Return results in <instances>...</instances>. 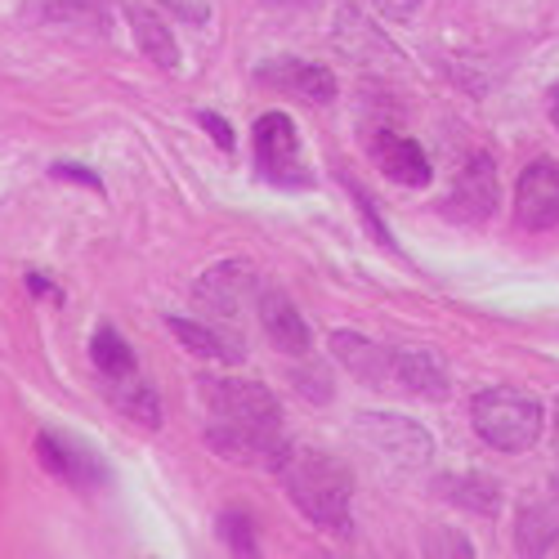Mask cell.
<instances>
[{
    "instance_id": "obj_5",
    "label": "cell",
    "mask_w": 559,
    "mask_h": 559,
    "mask_svg": "<svg viewBox=\"0 0 559 559\" xmlns=\"http://www.w3.org/2000/svg\"><path fill=\"white\" fill-rule=\"evenodd\" d=\"M362 439L377 448L381 456H390L394 465H407V471H421V465L435 461V439L426 426H416L412 416H394V412H362L358 416Z\"/></svg>"
},
{
    "instance_id": "obj_9",
    "label": "cell",
    "mask_w": 559,
    "mask_h": 559,
    "mask_svg": "<svg viewBox=\"0 0 559 559\" xmlns=\"http://www.w3.org/2000/svg\"><path fill=\"white\" fill-rule=\"evenodd\" d=\"M515 219L528 233L559 224V162H533L515 183Z\"/></svg>"
},
{
    "instance_id": "obj_6",
    "label": "cell",
    "mask_w": 559,
    "mask_h": 559,
    "mask_svg": "<svg viewBox=\"0 0 559 559\" xmlns=\"http://www.w3.org/2000/svg\"><path fill=\"white\" fill-rule=\"evenodd\" d=\"M193 296H198V309L215 322H224V318H242L247 309H255V300H260V277H255V269L247 264V260H224V264H215L211 273H202L198 277V287H193Z\"/></svg>"
},
{
    "instance_id": "obj_20",
    "label": "cell",
    "mask_w": 559,
    "mask_h": 559,
    "mask_svg": "<svg viewBox=\"0 0 559 559\" xmlns=\"http://www.w3.org/2000/svg\"><path fill=\"white\" fill-rule=\"evenodd\" d=\"M443 492H448L452 501H461L465 510H479V515H497V501H501V488H497L488 475H479V471L452 475V479L443 484Z\"/></svg>"
},
{
    "instance_id": "obj_1",
    "label": "cell",
    "mask_w": 559,
    "mask_h": 559,
    "mask_svg": "<svg viewBox=\"0 0 559 559\" xmlns=\"http://www.w3.org/2000/svg\"><path fill=\"white\" fill-rule=\"evenodd\" d=\"M202 403H206V443L242 465H277V456L287 452V426L283 407L260 381L242 377H202L198 381Z\"/></svg>"
},
{
    "instance_id": "obj_19",
    "label": "cell",
    "mask_w": 559,
    "mask_h": 559,
    "mask_svg": "<svg viewBox=\"0 0 559 559\" xmlns=\"http://www.w3.org/2000/svg\"><path fill=\"white\" fill-rule=\"evenodd\" d=\"M90 362H95L108 381H121V377H134V349L121 341L117 328H99L95 341H90Z\"/></svg>"
},
{
    "instance_id": "obj_21",
    "label": "cell",
    "mask_w": 559,
    "mask_h": 559,
    "mask_svg": "<svg viewBox=\"0 0 559 559\" xmlns=\"http://www.w3.org/2000/svg\"><path fill=\"white\" fill-rule=\"evenodd\" d=\"M45 19L55 23H76V27H108V0H40Z\"/></svg>"
},
{
    "instance_id": "obj_22",
    "label": "cell",
    "mask_w": 559,
    "mask_h": 559,
    "mask_svg": "<svg viewBox=\"0 0 559 559\" xmlns=\"http://www.w3.org/2000/svg\"><path fill=\"white\" fill-rule=\"evenodd\" d=\"M219 537H224V546L233 555H255L260 550L255 546V524H251L247 510H238V506H228L224 515H219Z\"/></svg>"
},
{
    "instance_id": "obj_14",
    "label": "cell",
    "mask_w": 559,
    "mask_h": 559,
    "mask_svg": "<svg viewBox=\"0 0 559 559\" xmlns=\"http://www.w3.org/2000/svg\"><path fill=\"white\" fill-rule=\"evenodd\" d=\"M166 328L175 332V341L189 349V354H198V358H206V362H219V367H238L242 358H247V349L233 341L228 332H219L215 322H193V318H166Z\"/></svg>"
},
{
    "instance_id": "obj_18",
    "label": "cell",
    "mask_w": 559,
    "mask_h": 559,
    "mask_svg": "<svg viewBox=\"0 0 559 559\" xmlns=\"http://www.w3.org/2000/svg\"><path fill=\"white\" fill-rule=\"evenodd\" d=\"M108 394H112V403L130 416L134 426H144V430H157V426H162V403H157V390H153V385H144L139 377L108 381Z\"/></svg>"
},
{
    "instance_id": "obj_3",
    "label": "cell",
    "mask_w": 559,
    "mask_h": 559,
    "mask_svg": "<svg viewBox=\"0 0 559 559\" xmlns=\"http://www.w3.org/2000/svg\"><path fill=\"white\" fill-rule=\"evenodd\" d=\"M471 421L475 435L492 448V452H528L542 439L546 412L533 394L510 390V385H492L484 394H475L471 403Z\"/></svg>"
},
{
    "instance_id": "obj_17",
    "label": "cell",
    "mask_w": 559,
    "mask_h": 559,
    "mask_svg": "<svg viewBox=\"0 0 559 559\" xmlns=\"http://www.w3.org/2000/svg\"><path fill=\"white\" fill-rule=\"evenodd\" d=\"M130 14V27H134V40H139V50H144L157 68H166V72H175L179 68V45H175V36H170V27L153 14V10H126Z\"/></svg>"
},
{
    "instance_id": "obj_23",
    "label": "cell",
    "mask_w": 559,
    "mask_h": 559,
    "mask_svg": "<svg viewBox=\"0 0 559 559\" xmlns=\"http://www.w3.org/2000/svg\"><path fill=\"white\" fill-rule=\"evenodd\" d=\"M421 550H426V555H456V559H471V555H475L471 537L448 533V528H435V533H426V546H421Z\"/></svg>"
},
{
    "instance_id": "obj_2",
    "label": "cell",
    "mask_w": 559,
    "mask_h": 559,
    "mask_svg": "<svg viewBox=\"0 0 559 559\" xmlns=\"http://www.w3.org/2000/svg\"><path fill=\"white\" fill-rule=\"evenodd\" d=\"M273 475L283 479L287 497L296 501V510L313 528L349 537V528H354V515H349L354 479H349V471L336 456L300 448V443H287V452L277 456V465H273Z\"/></svg>"
},
{
    "instance_id": "obj_11",
    "label": "cell",
    "mask_w": 559,
    "mask_h": 559,
    "mask_svg": "<svg viewBox=\"0 0 559 559\" xmlns=\"http://www.w3.org/2000/svg\"><path fill=\"white\" fill-rule=\"evenodd\" d=\"M255 318H260V328H264V336H269L273 349H283V354H292V358H300V354L313 349L309 322L300 318V309H296L283 292H260Z\"/></svg>"
},
{
    "instance_id": "obj_12",
    "label": "cell",
    "mask_w": 559,
    "mask_h": 559,
    "mask_svg": "<svg viewBox=\"0 0 559 559\" xmlns=\"http://www.w3.org/2000/svg\"><path fill=\"white\" fill-rule=\"evenodd\" d=\"M332 354L341 358V367H349L362 385H377V390H394V349L367 341L358 332H336L332 336Z\"/></svg>"
},
{
    "instance_id": "obj_24",
    "label": "cell",
    "mask_w": 559,
    "mask_h": 559,
    "mask_svg": "<svg viewBox=\"0 0 559 559\" xmlns=\"http://www.w3.org/2000/svg\"><path fill=\"white\" fill-rule=\"evenodd\" d=\"M202 130H206L211 139H219L224 153H233V144H238V139H233V130H228V121H224L219 112H202Z\"/></svg>"
},
{
    "instance_id": "obj_28",
    "label": "cell",
    "mask_w": 559,
    "mask_h": 559,
    "mask_svg": "<svg viewBox=\"0 0 559 559\" xmlns=\"http://www.w3.org/2000/svg\"><path fill=\"white\" fill-rule=\"evenodd\" d=\"M555 452H559V407H555ZM555 492H559V471H555Z\"/></svg>"
},
{
    "instance_id": "obj_7",
    "label": "cell",
    "mask_w": 559,
    "mask_h": 559,
    "mask_svg": "<svg viewBox=\"0 0 559 559\" xmlns=\"http://www.w3.org/2000/svg\"><path fill=\"white\" fill-rule=\"evenodd\" d=\"M497 211V166L488 153L465 157V166L452 179V193L443 202V215L456 224H484Z\"/></svg>"
},
{
    "instance_id": "obj_8",
    "label": "cell",
    "mask_w": 559,
    "mask_h": 559,
    "mask_svg": "<svg viewBox=\"0 0 559 559\" xmlns=\"http://www.w3.org/2000/svg\"><path fill=\"white\" fill-rule=\"evenodd\" d=\"M36 456H40L45 471H50L59 484H68V488H99L108 479L104 461L90 452L81 439H68V435H40L36 439Z\"/></svg>"
},
{
    "instance_id": "obj_29",
    "label": "cell",
    "mask_w": 559,
    "mask_h": 559,
    "mask_svg": "<svg viewBox=\"0 0 559 559\" xmlns=\"http://www.w3.org/2000/svg\"><path fill=\"white\" fill-rule=\"evenodd\" d=\"M550 117H555V126H559V85H555V95H550Z\"/></svg>"
},
{
    "instance_id": "obj_10",
    "label": "cell",
    "mask_w": 559,
    "mask_h": 559,
    "mask_svg": "<svg viewBox=\"0 0 559 559\" xmlns=\"http://www.w3.org/2000/svg\"><path fill=\"white\" fill-rule=\"evenodd\" d=\"M255 76L269 90H287V95H296L305 104H332L336 99V76L318 63H305V59H264L255 68Z\"/></svg>"
},
{
    "instance_id": "obj_26",
    "label": "cell",
    "mask_w": 559,
    "mask_h": 559,
    "mask_svg": "<svg viewBox=\"0 0 559 559\" xmlns=\"http://www.w3.org/2000/svg\"><path fill=\"white\" fill-rule=\"evenodd\" d=\"M385 19H412L416 10H421V0H371Z\"/></svg>"
},
{
    "instance_id": "obj_16",
    "label": "cell",
    "mask_w": 559,
    "mask_h": 559,
    "mask_svg": "<svg viewBox=\"0 0 559 559\" xmlns=\"http://www.w3.org/2000/svg\"><path fill=\"white\" fill-rule=\"evenodd\" d=\"M520 555H550L559 546V501H528L515 524Z\"/></svg>"
},
{
    "instance_id": "obj_13",
    "label": "cell",
    "mask_w": 559,
    "mask_h": 559,
    "mask_svg": "<svg viewBox=\"0 0 559 559\" xmlns=\"http://www.w3.org/2000/svg\"><path fill=\"white\" fill-rule=\"evenodd\" d=\"M371 157H377L381 175L403 183V189H426L430 183V157L407 134H377L371 139Z\"/></svg>"
},
{
    "instance_id": "obj_15",
    "label": "cell",
    "mask_w": 559,
    "mask_h": 559,
    "mask_svg": "<svg viewBox=\"0 0 559 559\" xmlns=\"http://www.w3.org/2000/svg\"><path fill=\"white\" fill-rule=\"evenodd\" d=\"M394 377L421 399H448V367L435 349H394Z\"/></svg>"
},
{
    "instance_id": "obj_25",
    "label": "cell",
    "mask_w": 559,
    "mask_h": 559,
    "mask_svg": "<svg viewBox=\"0 0 559 559\" xmlns=\"http://www.w3.org/2000/svg\"><path fill=\"white\" fill-rule=\"evenodd\" d=\"M166 10H175L179 19H189V23H206V0H162Z\"/></svg>"
},
{
    "instance_id": "obj_27",
    "label": "cell",
    "mask_w": 559,
    "mask_h": 559,
    "mask_svg": "<svg viewBox=\"0 0 559 559\" xmlns=\"http://www.w3.org/2000/svg\"><path fill=\"white\" fill-rule=\"evenodd\" d=\"M55 175H63V179H81V183H90V189H99V179L90 175V170H81V166H55Z\"/></svg>"
},
{
    "instance_id": "obj_4",
    "label": "cell",
    "mask_w": 559,
    "mask_h": 559,
    "mask_svg": "<svg viewBox=\"0 0 559 559\" xmlns=\"http://www.w3.org/2000/svg\"><path fill=\"white\" fill-rule=\"evenodd\" d=\"M255 170L277 189H309L313 170L305 162L300 130L287 112H264L255 121Z\"/></svg>"
}]
</instances>
